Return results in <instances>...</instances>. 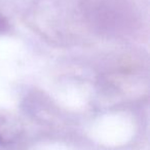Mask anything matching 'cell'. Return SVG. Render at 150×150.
I'll list each match as a JSON object with an SVG mask.
<instances>
[{"label": "cell", "mask_w": 150, "mask_h": 150, "mask_svg": "<svg viewBox=\"0 0 150 150\" xmlns=\"http://www.w3.org/2000/svg\"><path fill=\"white\" fill-rule=\"evenodd\" d=\"M69 0H38L28 16L34 29L46 38L70 40L72 28L78 24V11Z\"/></svg>", "instance_id": "6da1fadb"}, {"label": "cell", "mask_w": 150, "mask_h": 150, "mask_svg": "<svg viewBox=\"0 0 150 150\" xmlns=\"http://www.w3.org/2000/svg\"><path fill=\"white\" fill-rule=\"evenodd\" d=\"M24 131L21 119L13 113L0 108V145L16 142Z\"/></svg>", "instance_id": "7a4b0ae2"}, {"label": "cell", "mask_w": 150, "mask_h": 150, "mask_svg": "<svg viewBox=\"0 0 150 150\" xmlns=\"http://www.w3.org/2000/svg\"><path fill=\"white\" fill-rule=\"evenodd\" d=\"M7 29H8V22L4 17L0 15V33L7 31Z\"/></svg>", "instance_id": "3957f363"}]
</instances>
